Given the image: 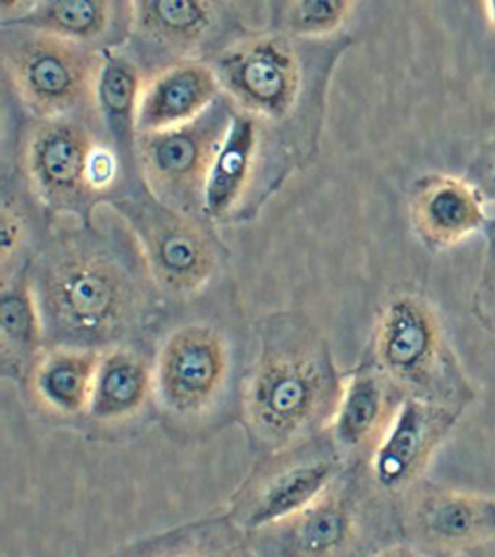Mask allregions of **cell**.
<instances>
[{
  "instance_id": "22",
  "label": "cell",
  "mask_w": 495,
  "mask_h": 557,
  "mask_svg": "<svg viewBox=\"0 0 495 557\" xmlns=\"http://www.w3.org/2000/svg\"><path fill=\"white\" fill-rule=\"evenodd\" d=\"M28 263L2 274L0 299V373L23 395L29 373L46 350L45 330Z\"/></svg>"
},
{
  "instance_id": "2",
  "label": "cell",
  "mask_w": 495,
  "mask_h": 557,
  "mask_svg": "<svg viewBox=\"0 0 495 557\" xmlns=\"http://www.w3.org/2000/svg\"><path fill=\"white\" fill-rule=\"evenodd\" d=\"M355 42L347 33L306 41L271 28L250 29L207 60L225 99L258 124L263 150L273 137V154L286 177L319 154L333 74Z\"/></svg>"
},
{
  "instance_id": "24",
  "label": "cell",
  "mask_w": 495,
  "mask_h": 557,
  "mask_svg": "<svg viewBox=\"0 0 495 557\" xmlns=\"http://www.w3.org/2000/svg\"><path fill=\"white\" fill-rule=\"evenodd\" d=\"M147 74L127 47L106 52L97 86V116L116 150L134 160L138 100Z\"/></svg>"
},
{
  "instance_id": "30",
  "label": "cell",
  "mask_w": 495,
  "mask_h": 557,
  "mask_svg": "<svg viewBox=\"0 0 495 557\" xmlns=\"http://www.w3.org/2000/svg\"><path fill=\"white\" fill-rule=\"evenodd\" d=\"M368 557H430L429 553L411 543H393L378 548Z\"/></svg>"
},
{
  "instance_id": "11",
  "label": "cell",
  "mask_w": 495,
  "mask_h": 557,
  "mask_svg": "<svg viewBox=\"0 0 495 557\" xmlns=\"http://www.w3.org/2000/svg\"><path fill=\"white\" fill-rule=\"evenodd\" d=\"M376 499L367 463L346 466L332 485L294 516L250 535L258 557H354Z\"/></svg>"
},
{
  "instance_id": "15",
  "label": "cell",
  "mask_w": 495,
  "mask_h": 557,
  "mask_svg": "<svg viewBox=\"0 0 495 557\" xmlns=\"http://www.w3.org/2000/svg\"><path fill=\"white\" fill-rule=\"evenodd\" d=\"M398 508L407 542L429 555H467L495 540V496L425 481Z\"/></svg>"
},
{
  "instance_id": "9",
  "label": "cell",
  "mask_w": 495,
  "mask_h": 557,
  "mask_svg": "<svg viewBox=\"0 0 495 557\" xmlns=\"http://www.w3.org/2000/svg\"><path fill=\"white\" fill-rule=\"evenodd\" d=\"M234 113L223 95L188 124L137 135L134 164L146 190L169 208L206 220L208 178L232 128Z\"/></svg>"
},
{
  "instance_id": "17",
  "label": "cell",
  "mask_w": 495,
  "mask_h": 557,
  "mask_svg": "<svg viewBox=\"0 0 495 557\" xmlns=\"http://www.w3.org/2000/svg\"><path fill=\"white\" fill-rule=\"evenodd\" d=\"M404 395L363 350L358 363L345 372V383L330 438L347 466L367 463L389 429Z\"/></svg>"
},
{
  "instance_id": "10",
  "label": "cell",
  "mask_w": 495,
  "mask_h": 557,
  "mask_svg": "<svg viewBox=\"0 0 495 557\" xmlns=\"http://www.w3.org/2000/svg\"><path fill=\"white\" fill-rule=\"evenodd\" d=\"M327 433L259 456L230 496L227 516L247 534L301 511L346 469Z\"/></svg>"
},
{
  "instance_id": "1",
  "label": "cell",
  "mask_w": 495,
  "mask_h": 557,
  "mask_svg": "<svg viewBox=\"0 0 495 557\" xmlns=\"http://www.w3.org/2000/svg\"><path fill=\"white\" fill-rule=\"evenodd\" d=\"M46 347L103 351L150 337L162 299L137 247L107 243L92 225L59 235L28 264Z\"/></svg>"
},
{
  "instance_id": "5",
  "label": "cell",
  "mask_w": 495,
  "mask_h": 557,
  "mask_svg": "<svg viewBox=\"0 0 495 557\" xmlns=\"http://www.w3.org/2000/svg\"><path fill=\"white\" fill-rule=\"evenodd\" d=\"M364 351L404 398L467 411L477 389L463 368L441 312L414 287L391 292L373 320Z\"/></svg>"
},
{
  "instance_id": "12",
  "label": "cell",
  "mask_w": 495,
  "mask_h": 557,
  "mask_svg": "<svg viewBox=\"0 0 495 557\" xmlns=\"http://www.w3.org/2000/svg\"><path fill=\"white\" fill-rule=\"evenodd\" d=\"M240 22L236 3L136 0L132 38L125 47L149 76L181 61L210 60L233 39L255 29Z\"/></svg>"
},
{
  "instance_id": "6",
  "label": "cell",
  "mask_w": 495,
  "mask_h": 557,
  "mask_svg": "<svg viewBox=\"0 0 495 557\" xmlns=\"http://www.w3.org/2000/svg\"><path fill=\"white\" fill-rule=\"evenodd\" d=\"M99 122L88 116L36 120L21 143L20 165L29 191L54 215L92 225V213L110 202L121 154Z\"/></svg>"
},
{
  "instance_id": "13",
  "label": "cell",
  "mask_w": 495,
  "mask_h": 557,
  "mask_svg": "<svg viewBox=\"0 0 495 557\" xmlns=\"http://www.w3.org/2000/svg\"><path fill=\"white\" fill-rule=\"evenodd\" d=\"M156 421L153 335L99 355L82 433L97 442L136 437Z\"/></svg>"
},
{
  "instance_id": "8",
  "label": "cell",
  "mask_w": 495,
  "mask_h": 557,
  "mask_svg": "<svg viewBox=\"0 0 495 557\" xmlns=\"http://www.w3.org/2000/svg\"><path fill=\"white\" fill-rule=\"evenodd\" d=\"M106 52L27 26H2L0 63L12 90L36 120L97 116Z\"/></svg>"
},
{
  "instance_id": "25",
  "label": "cell",
  "mask_w": 495,
  "mask_h": 557,
  "mask_svg": "<svg viewBox=\"0 0 495 557\" xmlns=\"http://www.w3.org/2000/svg\"><path fill=\"white\" fill-rule=\"evenodd\" d=\"M358 3L350 0H285L268 3L269 28L306 41L345 34Z\"/></svg>"
},
{
  "instance_id": "19",
  "label": "cell",
  "mask_w": 495,
  "mask_h": 557,
  "mask_svg": "<svg viewBox=\"0 0 495 557\" xmlns=\"http://www.w3.org/2000/svg\"><path fill=\"white\" fill-rule=\"evenodd\" d=\"M101 351L46 347L23 392L29 407L58 425L81 430Z\"/></svg>"
},
{
  "instance_id": "23",
  "label": "cell",
  "mask_w": 495,
  "mask_h": 557,
  "mask_svg": "<svg viewBox=\"0 0 495 557\" xmlns=\"http://www.w3.org/2000/svg\"><path fill=\"white\" fill-rule=\"evenodd\" d=\"M110 557H258L250 535L227 516L184 522L125 544Z\"/></svg>"
},
{
  "instance_id": "16",
  "label": "cell",
  "mask_w": 495,
  "mask_h": 557,
  "mask_svg": "<svg viewBox=\"0 0 495 557\" xmlns=\"http://www.w3.org/2000/svg\"><path fill=\"white\" fill-rule=\"evenodd\" d=\"M408 221L421 247L432 255L454 250L484 233L486 200L473 183L454 173L429 172L407 194Z\"/></svg>"
},
{
  "instance_id": "26",
  "label": "cell",
  "mask_w": 495,
  "mask_h": 557,
  "mask_svg": "<svg viewBox=\"0 0 495 557\" xmlns=\"http://www.w3.org/2000/svg\"><path fill=\"white\" fill-rule=\"evenodd\" d=\"M28 221L23 207L12 196H3L0 209V274L14 272L29 260L23 259L27 246Z\"/></svg>"
},
{
  "instance_id": "21",
  "label": "cell",
  "mask_w": 495,
  "mask_h": 557,
  "mask_svg": "<svg viewBox=\"0 0 495 557\" xmlns=\"http://www.w3.org/2000/svg\"><path fill=\"white\" fill-rule=\"evenodd\" d=\"M12 25L46 30L110 51L127 46L132 38V2L36 0L27 15Z\"/></svg>"
},
{
  "instance_id": "3",
  "label": "cell",
  "mask_w": 495,
  "mask_h": 557,
  "mask_svg": "<svg viewBox=\"0 0 495 557\" xmlns=\"http://www.w3.org/2000/svg\"><path fill=\"white\" fill-rule=\"evenodd\" d=\"M253 334L238 418L250 450L259 457L327 433L345 383L329 339L301 311L267 313Z\"/></svg>"
},
{
  "instance_id": "29",
  "label": "cell",
  "mask_w": 495,
  "mask_h": 557,
  "mask_svg": "<svg viewBox=\"0 0 495 557\" xmlns=\"http://www.w3.org/2000/svg\"><path fill=\"white\" fill-rule=\"evenodd\" d=\"M472 312L478 324L495 335V296L473 294Z\"/></svg>"
},
{
  "instance_id": "27",
  "label": "cell",
  "mask_w": 495,
  "mask_h": 557,
  "mask_svg": "<svg viewBox=\"0 0 495 557\" xmlns=\"http://www.w3.org/2000/svg\"><path fill=\"white\" fill-rule=\"evenodd\" d=\"M463 176L478 187L486 203H495V135L478 148Z\"/></svg>"
},
{
  "instance_id": "14",
  "label": "cell",
  "mask_w": 495,
  "mask_h": 557,
  "mask_svg": "<svg viewBox=\"0 0 495 557\" xmlns=\"http://www.w3.org/2000/svg\"><path fill=\"white\" fill-rule=\"evenodd\" d=\"M462 416V411L443 405L404 399L367 461L378 494L399 504L425 482L430 465Z\"/></svg>"
},
{
  "instance_id": "31",
  "label": "cell",
  "mask_w": 495,
  "mask_h": 557,
  "mask_svg": "<svg viewBox=\"0 0 495 557\" xmlns=\"http://www.w3.org/2000/svg\"><path fill=\"white\" fill-rule=\"evenodd\" d=\"M482 11H484L486 24H488L491 30L495 34V0L482 3Z\"/></svg>"
},
{
  "instance_id": "32",
  "label": "cell",
  "mask_w": 495,
  "mask_h": 557,
  "mask_svg": "<svg viewBox=\"0 0 495 557\" xmlns=\"http://www.w3.org/2000/svg\"><path fill=\"white\" fill-rule=\"evenodd\" d=\"M469 557H495V540L486 543L485 546L475 548V550L467 553Z\"/></svg>"
},
{
  "instance_id": "28",
  "label": "cell",
  "mask_w": 495,
  "mask_h": 557,
  "mask_svg": "<svg viewBox=\"0 0 495 557\" xmlns=\"http://www.w3.org/2000/svg\"><path fill=\"white\" fill-rule=\"evenodd\" d=\"M482 234H484L486 247L475 294L495 296V218L488 221Z\"/></svg>"
},
{
  "instance_id": "18",
  "label": "cell",
  "mask_w": 495,
  "mask_h": 557,
  "mask_svg": "<svg viewBox=\"0 0 495 557\" xmlns=\"http://www.w3.org/2000/svg\"><path fill=\"white\" fill-rule=\"evenodd\" d=\"M264 173L268 172L259 126L250 116L236 111L208 178L203 218L216 224L245 220L246 213L255 215L272 194Z\"/></svg>"
},
{
  "instance_id": "4",
  "label": "cell",
  "mask_w": 495,
  "mask_h": 557,
  "mask_svg": "<svg viewBox=\"0 0 495 557\" xmlns=\"http://www.w3.org/2000/svg\"><path fill=\"white\" fill-rule=\"evenodd\" d=\"M253 348V329L236 317L201 311L156 326V422L173 443L208 442L238 422Z\"/></svg>"
},
{
  "instance_id": "7",
  "label": "cell",
  "mask_w": 495,
  "mask_h": 557,
  "mask_svg": "<svg viewBox=\"0 0 495 557\" xmlns=\"http://www.w3.org/2000/svg\"><path fill=\"white\" fill-rule=\"evenodd\" d=\"M127 225L129 237L164 305L201 299L220 272L221 244L210 222L159 202L146 187L108 202Z\"/></svg>"
},
{
  "instance_id": "20",
  "label": "cell",
  "mask_w": 495,
  "mask_h": 557,
  "mask_svg": "<svg viewBox=\"0 0 495 557\" xmlns=\"http://www.w3.org/2000/svg\"><path fill=\"white\" fill-rule=\"evenodd\" d=\"M223 96L210 61L188 60L149 74L136 116L137 135L176 128L202 115Z\"/></svg>"
}]
</instances>
